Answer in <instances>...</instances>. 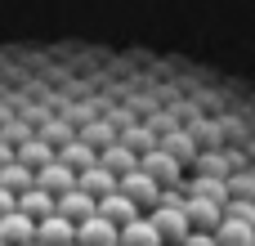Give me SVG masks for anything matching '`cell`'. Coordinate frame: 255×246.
Masks as SVG:
<instances>
[{"mask_svg": "<svg viewBox=\"0 0 255 246\" xmlns=\"http://www.w3.org/2000/svg\"><path fill=\"white\" fill-rule=\"evenodd\" d=\"M215 246H255V224H247V220H220L215 224Z\"/></svg>", "mask_w": 255, "mask_h": 246, "instance_id": "4fadbf2b", "label": "cell"}, {"mask_svg": "<svg viewBox=\"0 0 255 246\" xmlns=\"http://www.w3.org/2000/svg\"><path fill=\"white\" fill-rule=\"evenodd\" d=\"M117 242V224H108L103 215H90L76 224V246H112Z\"/></svg>", "mask_w": 255, "mask_h": 246, "instance_id": "9c48e42d", "label": "cell"}, {"mask_svg": "<svg viewBox=\"0 0 255 246\" xmlns=\"http://www.w3.org/2000/svg\"><path fill=\"white\" fill-rule=\"evenodd\" d=\"M22 246H40V242H22Z\"/></svg>", "mask_w": 255, "mask_h": 246, "instance_id": "7402d4cb", "label": "cell"}, {"mask_svg": "<svg viewBox=\"0 0 255 246\" xmlns=\"http://www.w3.org/2000/svg\"><path fill=\"white\" fill-rule=\"evenodd\" d=\"M9 211H13V193H4V188H0V215H9Z\"/></svg>", "mask_w": 255, "mask_h": 246, "instance_id": "44dd1931", "label": "cell"}, {"mask_svg": "<svg viewBox=\"0 0 255 246\" xmlns=\"http://www.w3.org/2000/svg\"><path fill=\"white\" fill-rule=\"evenodd\" d=\"M76 188H81V193H90V197H103V193H112V188H117V175H112L103 161H94V166L76 170Z\"/></svg>", "mask_w": 255, "mask_h": 246, "instance_id": "30bf717a", "label": "cell"}, {"mask_svg": "<svg viewBox=\"0 0 255 246\" xmlns=\"http://www.w3.org/2000/svg\"><path fill=\"white\" fill-rule=\"evenodd\" d=\"M148 220H152V229H157L161 246H179V242H184V233H188L184 206H152V211H148Z\"/></svg>", "mask_w": 255, "mask_h": 246, "instance_id": "3957f363", "label": "cell"}, {"mask_svg": "<svg viewBox=\"0 0 255 246\" xmlns=\"http://www.w3.org/2000/svg\"><path fill=\"white\" fill-rule=\"evenodd\" d=\"M179 246H215V238H211V233H202V229H188Z\"/></svg>", "mask_w": 255, "mask_h": 246, "instance_id": "d6986e66", "label": "cell"}, {"mask_svg": "<svg viewBox=\"0 0 255 246\" xmlns=\"http://www.w3.org/2000/svg\"><path fill=\"white\" fill-rule=\"evenodd\" d=\"M117 193H121V197H130V202L139 206V215H148V211L157 206V184H152L139 166H134V170H126V175L117 179Z\"/></svg>", "mask_w": 255, "mask_h": 246, "instance_id": "7a4b0ae2", "label": "cell"}, {"mask_svg": "<svg viewBox=\"0 0 255 246\" xmlns=\"http://www.w3.org/2000/svg\"><path fill=\"white\" fill-rule=\"evenodd\" d=\"M224 188H233L238 197H247V193H251V175H247V170H238V175H233V184H224Z\"/></svg>", "mask_w": 255, "mask_h": 246, "instance_id": "ffe728a7", "label": "cell"}, {"mask_svg": "<svg viewBox=\"0 0 255 246\" xmlns=\"http://www.w3.org/2000/svg\"><path fill=\"white\" fill-rule=\"evenodd\" d=\"M139 170H143L157 188H166V184H184V161H175L161 143L148 148V152H139Z\"/></svg>", "mask_w": 255, "mask_h": 246, "instance_id": "6da1fadb", "label": "cell"}, {"mask_svg": "<svg viewBox=\"0 0 255 246\" xmlns=\"http://www.w3.org/2000/svg\"><path fill=\"white\" fill-rule=\"evenodd\" d=\"M117 242L121 246H161V238H157V229H152L148 215H134V220H126L117 229Z\"/></svg>", "mask_w": 255, "mask_h": 246, "instance_id": "7c38bea8", "label": "cell"}, {"mask_svg": "<svg viewBox=\"0 0 255 246\" xmlns=\"http://www.w3.org/2000/svg\"><path fill=\"white\" fill-rule=\"evenodd\" d=\"M31 233H36V220H27V215H18V211L0 215V242H4V246L31 242Z\"/></svg>", "mask_w": 255, "mask_h": 246, "instance_id": "9a60e30c", "label": "cell"}, {"mask_svg": "<svg viewBox=\"0 0 255 246\" xmlns=\"http://www.w3.org/2000/svg\"><path fill=\"white\" fill-rule=\"evenodd\" d=\"M188 197H206V202H229V188H224V179H215V175H197V184H193V193Z\"/></svg>", "mask_w": 255, "mask_h": 246, "instance_id": "ac0fdd59", "label": "cell"}, {"mask_svg": "<svg viewBox=\"0 0 255 246\" xmlns=\"http://www.w3.org/2000/svg\"><path fill=\"white\" fill-rule=\"evenodd\" d=\"M54 215H63V220H72V224H81V220H90V215H94V197H90V193H81V188H67V193H58V197H54Z\"/></svg>", "mask_w": 255, "mask_h": 246, "instance_id": "52a82bcc", "label": "cell"}, {"mask_svg": "<svg viewBox=\"0 0 255 246\" xmlns=\"http://www.w3.org/2000/svg\"><path fill=\"white\" fill-rule=\"evenodd\" d=\"M112 246H121V242H112Z\"/></svg>", "mask_w": 255, "mask_h": 246, "instance_id": "cb8c5ba5", "label": "cell"}, {"mask_svg": "<svg viewBox=\"0 0 255 246\" xmlns=\"http://www.w3.org/2000/svg\"><path fill=\"white\" fill-rule=\"evenodd\" d=\"M31 242H40V246H67V242H76V224L63 220V215H45V220H36Z\"/></svg>", "mask_w": 255, "mask_h": 246, "instance_id": "8992f818", "label": "cell"}, {"mask_svg": "<svg viewBox=\"0 0 255 246\" xmlns=\"http://www.w3.org/2000/svg\"><path fill=\"white\" fill-rule=\"evenodd\" d=\"M0 246H4V242H0Z\"/></svg>", "mask_w": 255, "mask_h": 246, "instance_id": "d4e9b609", "label": "cell"}, {"mask_svg": "<svg viewBox=\"0 0 255 246\" xmlns=\"http://www.w3.org/2000/svg\"><path fill=\"white\" fill-rule=\"evenodd\" d=\"M184 220H188V229L215 233V224L224 220V206H220V202H206V197H188V193H184Z\"/></svg>", "mask_w": 255, "mask_h": 246, "instance_id": "5b68a950", "label": "cell"}, {"mask_svg": "<svg viewBox=\"0 0 255 246\" xmlns=\"http://www.w3.org/2000/svg\"><path fill=\"white\" fill-rule=\"evenodd\" d=\"M99 161H103V166H108V170H112V175L121 179L126 170H134V166H139V152H134V148H126L121 139H112V143H108V148L99 152Z\"/></svg>", "mask_w": 255, "mask_h": 246, "instance_id": "2e32d148", "label": "cell"}, {"mask_svg": "<svg viewBox=\"0 0 255 246\" xmlns=\"http://www.w3.org/2000/svg\"><path fill=\"white\" fill-rule=\"evenodd\" d=\"M31 184H36V188H45L49 197H58V193L76 188V170H72V166H63L58 157H49L40 170H31Z\"/></svg>", "mask_w": 255, "mask_h": 246, "instance_id": "277c9868", "label": "cell"}, {"mask_svg": "<svg viewBox=\"0 0 255 246\" xmlns=\"http://www.w3.org/2000/svg\"><path fill=\"white\" fill-rule=\"evenodd\" d=\"M67 246H76V242H67Z\"/></svg>", "mask_w": 255, "mask_h": 246, "instance_id": "603a6c76", "label": "cell"}, {"mask_svg": "<svg viewBox=\"0 0 255 246\" xmlns=\"http://www.w3.org/2000/svg\"><path fill=\"white\" fill-rule=\"evenodd\" d=\"M94 215H103L108 224H117V229H121L126 220H134V215H139V206H134L130 197H121V193L112 188V193H103V197H94Z\"/></svg>", "mask_w": 255, "mask_h": 246, "instance_id": "ba28073f", "label": "cell"}, {"mask_svg": "<svg viewBox=\"0 0 255 246\" xmlns=\"http://www.w3.org/2000/svg\"><path fill=\"white\" fill-rule=\"evenodd\" d=\"M13 211L18 215H27V220H45V215H54V197L45 193V188H22L18 197H13Z\"/></svg>", "mask_w": 255, "mask_h": 246, "instance_id": "8fae6325", "label": "cell"}, {"mask_svg": "<svg viewBox=\"0 0 255 246\" xmlns=\"http://www.w3.org/2000/svg\"><path fill=\"white\" fill-rule=\"evenodd\" d=\"M54 157H58L63 166H72V170H85V166H94V161H99V148H90L81 134H72V139L54 152Z\"/></svg>", "mask_w": 255, "mask_h": 246, "instance_id": "5bb4252c", "label": "cell"}, {"mask_svg": "<svg viewBox=\"0 0 255 246\" xmlns=\"http://www.w3.org/2000/svg\"><path fill=\"white\" fill-rule=\"evenodd\" d=\"M0 188L18 197L22 188H31V170H27L22 161H4V166H0Z\"/></svg>", "mask_w": 255, "mask_h": 246, "instance_id": "e0dca14e", "label": "cell"}]
</instances>
